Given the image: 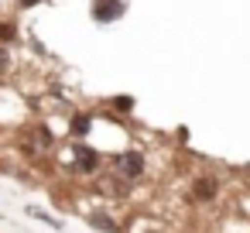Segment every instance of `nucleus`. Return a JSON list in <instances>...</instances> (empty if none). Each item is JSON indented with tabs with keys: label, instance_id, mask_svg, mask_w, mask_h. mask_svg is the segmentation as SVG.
<instances>
[{
	"label": "nucleus",
	"instance_id": "6",
	"mask_svg": "<svg viewBox=\"0 0 250 233\" xmlns=\"http://www.w3.org/2000/svg\"><path fill=\"white\" fill-rule=\"evenodd\" d=\"M7 62H11V59H7V52H4V48H0V72H4V69H7Z\"/></svg>",
	"mask_w": 250,
	"mask_h": 233
},
{
	"label": "nucleus",
	"instance_id": "2",
	"mask_svg": "<svg viewBox=\"0 0 250 233\" xmlns=\"http://www.w3.org/2000/svg\"><path fill=\"white\" fill-rule=\"evenodd\" d=\"M144 171H147V154H144V151L127 148V151L113 154V175H120V178H127V182H137Z\"/></svg>",
	"mask_w": 250,
	"mask_h": 233
},
{
	"label": "nucleus",
	"instance_id": "1",
	"mask_svg": "<svg viewBox=\"0 0 250 233\" xmlns=\"http://www.w3.org/2000/svg\"><path fill=\"white\" fill-rule=\"evenodd\" d=\"M219 192H223V178H219L216 171H195V175L188 178V195H192V202H199V206L216 202Z\"/></svg>",
	"mask_w": 250,
	"mask_h": 233
},
{
	"label": "nucleus",
	"instance_id": "4",
	"mask_svg": "<svg viewBox=\"0 0 250 233\" xmlns=\"http://www.w3.org/2000/svg\"><path fill=\"white\" fill-rule=\"evenodd\" d=\"M89 219H93V226H100V230H106V233H120V223L110 219V216H89Z\"/></svg>",
	"mask_w": 250,
	"mask_h": 233
},
{
	"label": "nucleus",
	"instance_id": "5",
	"mask_svg": "<svg viewBox=\"0 0 250 233\" xmlns=\"http://www.w3.org/2000/svg\"><path fill=\"white\" fill-rule=\"evenodd\" d=\"M89 127H93V124H89V117H86V113H83V117H72V134H79V137H83V134H89Z\"/></svg>",
	"mask_w": 250,
	"mask_h": 233
},
{
	"label": "nucleus",
	"instance_id": "3",
	"mask_svg": "<svg viewBox=\"0 0 250 233\" xmlns=\"http://www.w3.org/2000/svg\"><path fill=\"white\" fill-rule=\"evenodd\" d=\"M100 168V154L93 151V148H79L76 151V171L79 175H89V171H96Z\"/></svg>",
	"mask_w": 250,
	"mask_h": 233
}]
</instances>
